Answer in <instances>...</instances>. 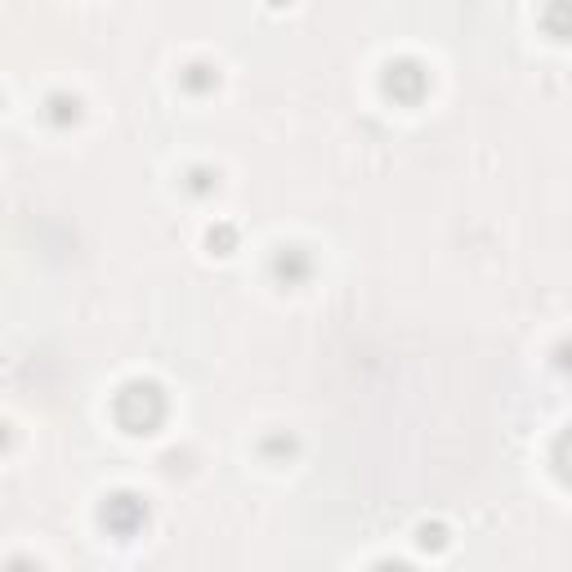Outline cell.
Segmentation results:
<instances>
[{
    "label": "cell",
    "instance_id": "6da1fadb",
    "mask_svg": "<svg viewBox=\"0 0 572 572\" xmlns=\"http://www.w3.org/2000/svg\"><path fill=\"white\" fill-rule=\"evenodd\" d=\"M166 403H161L157 385H130L117 394V421L130 429V434H148L152 425L161 421Z\"/></svg>",
    "mask_w": 572,
    "mask_h": 572
},
{
    "label": "cell",
    "instance_id": "7a4b0ae2",
    "mask_svg": "<svg viewBox=\"0 0 572 572\" xmlns=\"http://www.w3.org/2000/svg\"><path fill=\"white\" fill-rule=\"evenodd\" d=\"M139 519H143V505L135 497H112L103 505V523H108L112 532H121V537H130V532L139 528Z\"/></svg>",
    "mask_w": 572,
    "mask_h": 572
},
{
    "label": "cell",
    "instance_id": "3957f363",
    "mask_svg": "<svg viewBox=\"0 0 572 572\" xmlns=\"http://www.w3.org/2000/svg\"><path fill=\"white\" fill-rule=\"evenodd\" d=\"M385 85H389V90H394V85H403V99H416V94H421V85H425V76L416 72V63H398V68H389Z\"/></svg>",
    "mask_w": 572,
    "mask_h": 572
},
{
    "label": "cell",
    "instance_id": "277c9868",
    "mask_svg": "<svg viewBox=\"0 0 572 572\" xmlns=\"http://www.w3.org/2000/svg\"><path fill=\"white\" fill-rule=\"evenodd\" d=\"M546 27L559 36V41H568V36H572V0H555V5H550Z\"/></svg>",
    "mask_w": 572,
    "mask_h": 572
},
{
    "label": "cell",
    "instance_id": "5b68a950",
    "mask_svg": "<svg viewBox=\"0 0 572 572\" xmlns=\"http://www.w3.org/2000/svg\"><path fill=\"white\" fill-rule=\"evenodd\" d=\"M555 465H568V470H559L564 479L572 483V434H564L559 438V452H555Z\"/></svg>",
    "mask_w": 572,
    "mask_h": 572
}]
</instances>
